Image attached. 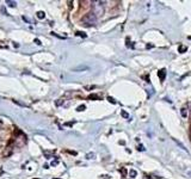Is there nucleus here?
I'll use <instances>...</instances> for the list:
<instances>
[{
	"label": "nucleus",
	"mask_w": 191,
	"mask_h": 179,
	"mask_svg": "<svg viewBox=\"0 0 191 179\" xmlns=\"http://www.w3.org/2000/svg\"><path fill=\"white\" fill-rule=\"evenodd\" d=\"M96 20H97V18H96V15L93 12L92 13H87L86 16H84V18H82V23H84L85 27L96 25Z\"/></svg>",
	"instance_id": "1"
},
{
	"label": "nucleus",
	"mask_w": 191,
	"mask_h": 179,
	"mask_svg": "<svg viewBox=\"0 0 191 179\" xmlns=\"http://www.w3.org/2000/svg\"><path fill=\"white\" fill-rule=\"evenodd\" d=\"M46 17V15H44V12H42V11H39V12H37V18L38 19H43V18Z\"/></svg>",
	"instance_id": "7"
},
{
	"label": "nucleus",
	"mask_w": 191,
	"mask_h": 179,
	"mask_svg": "<svg viewBox=\"0 0 191 179\" xmlns=\"http://www.w3.org/2000/svg\"><path fill=\"white\" fill-rule=\"evenodd\" d=\"M188 174H189V176L191 177V171H189V172H188Z\"/></svg>",
	"instance_id": "21"
},
{
	"label": "nucleus",
	"mask_w": 191,
	"mask_h": 179,
	"mask_svg": "<svg viewBox=\"0 0 191 179\" xmlns=\"http://www.w3.org/2000/svg\"><path fill=\"white\" fill-rule=\"evenodd\" d=\"M77 36H80V37H84V38H85V37H86V34H84L81 31H78V32H77Z\"/></svg>",
	"instance_id": "10"
},
{
	"label": "nucleus",
	"mask_w": 191,
	"mask_h": 179,
	"mask_svg": "<svg viewBox=\"0 0 191 179\" xmlns=\"http://www.w3.org/2000/svg\"><path fill=\"white\" fill-rule=\"evenodd\" d=\"M23 20H25V22H27V23H29V19H27V18H25V17H23Z\"/></svg>",
	"instance_id": "20"
},
{
	"label": "nucleus",
	"mask_w": 191,
	"mask_h": 179,
	"mask_svg": "<svg viewBox=\"0 0 191 179\" xmlns=\"http://www.w3.org/2000/svg\"><path fill=\"white\" fill-rule=\"evenodd\" d=\"M130 176H131V177H135V176H136V171H134V170L130 171Z\"/></svg>",
	"instance_id": "14"
},
{
	"label": "nucleus",
	"mask_w": 191,
	"mask_h": 179,
	"mask_svg": "<svg viewBox=\"0 0 191 179\" xmlns=\"http://www.w3.org/2000/svg\"><path fill=\"white\" fill-rule=\"evenodd\" d=\"M181 115H182L183 118H188V107L183 106L181 109Z\"/></svg>",
	"instance_id": "4"
},
{
	"label": "nucleus",
	"mask_w": 191,
	"mask_h": 179,
	"mask_svg": "<svg viewBox=\"0 0 191 179\" xmlns=\"http://www.w3.org/2000/svg\"><path fill=\"white\" fill-rule=\"evenodd\" d=\"M94 156V154L93 153H90V154H87V159H92Z\"/></svg>",
	"instance_id": "17"
},
{
	"label": "nucleus",
	"mask_w": 191,
	"mask_h": 179,
	"mask_svg": "<svg viewBox=\"0 0 191 179\" xmlns=\"http://www.w3.org/2000/svg\"><path fill=\"white\" fill-rule=\"evenodd\" d=\"M186 50H188L186 47H182V45H181V47L178 48V52H179V53H184V52H186Z\"/></svg>",
	"instance_id": "8"
},
{
	"label": "nucleus",
	"mask_w": 191,
	"mask_h": 179,
	"mask_svg": "<svg viewBox=\"0 0 191 179\" xmlns=\"http://www.w3.org/2000/svg\"><path fill=\"white\" fill-rule=\"evenodd\" d=\"M108 100H109L110 103H112V104H116V103H117V102L112 98V97H108Z\"/></svg>",
	"instance_id": "11"
},
{
	"label": "nucleus",
	"mask_w": 191,
	"mask_h": 179,
	"mask_svg": "<svg viewBox=\"0 0 191 179\" xmlns=\"http://www.w3.org/2000/svg\"><path fill=\"white\" fill-rule=\"evenodd\" d=\"M172 140L173 141H174V142L177 143V144H178V146H179V147H181V148H182L183 151H185V152H188V149H186V148H185V146H184V144H183V143H181L179 142V141H178V140H177V139H173L172 137Z\"/></svg>",
	"instance_id": "5"
},
{
	"label": "nucleus",
	"mask_w": 191,
	"mask_h": 179,
	"mask_svg": "<svg viewBox=\"0 0 191 179\" xmlns=\"http://www.w3.org/2000/svg\"><path fill=\"white\" fill-rule=\"evenodd\" d=\"M54 179H60V178H54Z\"/></svg>",
	"instance_id": "23"
},
{
	"label": "nucleus",
	"mask_w": 191,
	"mask_h": 179,
	"mask_svg": "<svg viewBox=\"0 0 191 179\" xmlns=\"http://www.w3.org/2000/svg\"><path fill=\"white\" fill-rule=\"evenodd\" d=\"M62 104V99H59L57 102H56V105H61Z\"/></svg>",
	"instance_id": "19"
},
{
	"label": "nucleus",
	"mask_w": 191,
	"mask_h": 179,
	"mask_svg": "<svg viewBox=\"0 0 191 179\" xmlns=\"http://www.w3.org/2000/svg\"><path fill=\"white\" fill-rule=\"evenodd\" d=\"M0 127H1V122H0Z\"/></svg>",
	"instance_id": "22"
},
{
	"label": "nucleus",
	"mask_w": 191,
	"mask_h": 179,
	"mask_svg": "<svg viewBox=\"0 0 191 179\" xmlns=\"http://www.w3.org/2000/svg\"><path fill=\"white\" fill-rule=\"evenodd\" d=\"M89 99H99V97H98V96H96V94H91V96L89 97Z\"/></svg>",
	"instance_id": "12"
},
{
	"label": "nucleus",
	"mask_w": 191,
	"mask_h": 179,
	"mask_svg": "<svg viewBox=\"0 0 191 179\" xmlns=\"http://www.w3.org/2000/svg\"><path fill=\"white\" fill-rule=\"evenodd\" d=\"M87 69H89V67H87L86 65H80V66H78V67H75V68H73V72L87 71Z\"/></svg>",
	"instance_id": "2"
},
{
	"label": "nucleus",
	"mask_w": 191,
	"mask_h": 179,
	"mask_svg": "<svg viewBox=\"0 0 191 179\" xmlns=\"http://www.w3.org/2000/svg\"><path fill=\"white\" fill-rule=\"evenodd\" d=\"M35 43H36V44H38V45H41V44H42V43H41V41H39L38 38H36V40H35Z\"/></svg>",
	"instance_id": "18"
},
{
	"label": "nucleus",
	"mask_w": 191,
	"mask_h": 179,
	"mask_svg": "<svg viewBox=\"0 0 191 179\" xmlns=\"http://www.w3.org/2000/svg\"><path fill=\"white\" fill-rule=\"evenodd\" d=\"M85 89L86 90H93V89H96V86H94V85H92V86H85Z\"/></svg>",
	"instance_id": "15"
},
{
	"label": "nucleus",
	"mask_w": 191,
	"mask_h": 179,
	"mask_svg": "<svg viewBox=\"0 0 191 179\" xmlns=\"http://www.w3.org/2000/svg\"><path fill=\"white\" fill-rule=\"evenodd\" d=\"M121 115H122L123 117H126V118H128V117H129V115H128L126 111H122V112H121Z\"/></svg>",
	"instance_id": "13"
},
{
	"label": "nucleus",
	"mask_w": 191,
	"mask_h": 179,
	"mask_svg": "<svg viewBox=\"0 0 191 179\" xmlns=\"http://www.w3.org/2000/svg\"><path fill=\"white\" fill-rule=\"evenodd\" d=\"M6 4L9 5L10 7H15V6L17 5V2H16V1H11V0H6Z\"/></svg>",
	"instance_id": "6"
},
{
	"label": "nucleus",
	"mask_w": 191,
	"mask_h": 179,
	"mask_svg": "<svg viewBox=\"0 0 191 179\" xmlns=\"http://www.w3.org/2000/svg\"><path fill=\"white\" fill-rule=\"evenodd\" d=\"M158 75H159V78H160L161 80H165V78H166V69H165V68L160 69V71L158 72Z\"/></svg>",
	"instance_id": "3"
},
{
	"label": "nucleus",
	"mask_w": 191,
	"mask_h": 179,
	"mask_svg": "<svg viewBox=\"0 0 191 179\" xmlns=\"http://www.w3.org/2000/svg\"><path fill=\"white\" fill-rule=\"evenodd\" d=\"M85 109H86V106H85V105H80V106H78V109H77V111L81 112V111H84Z\"/></svg>",
	"instance_id": "9"
},
{
	"label": "nucleus",
	"mask_w": 191,
	"mask_h": 179,
	"mask_svg": "<svg viewBox=\"0 0 191 179\" xmlns=\"http://www.w3.org/2000/svg\"><path fill=\"white\" fill-rule=\"evenodd\" d=\"M137 149H139V151H145V147H143L142 144H140V146L137 147Z\"/></svg>",
	"instance_id": "16"
}]
</instances>
